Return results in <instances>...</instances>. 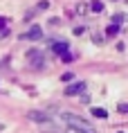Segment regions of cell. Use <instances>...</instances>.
Returning a JSON list of instances; mask_svg holds the SVG:
<instances>
[{
    "mask_svg": "<svg viewBox=\"0 0 128 133\" xmlns=\"http://www.w3.org/2000/svg\"><path fill=\"white\" fill-rule=\"evenodd\" d=\"M63 119L67 122V126H70V129H77V131H83V133H94L92 124H88V122H85V119H81V117H74V115H70V113H65Z\"/></svg>",
    "mask_w": 128,
    "mask_h": 133,
    "instance_id": "6da1fadb",
    "label": "cell"
},
{
    "mask_svg": "<svg viewBox=\"0 0 128 133\" xmlns=\"http://www.w3.org/2000/svg\"><path fill=\"white\" fill-rule=\"evenodd\" d=\"M67 48H70V45H67L65 41H54V43H52V50H54V54L61 56V59H63V63H72V54L67 52Z\"/></svg>",
    "mask_w": 128,
    "mask_h": 133,
    "instance_id": "7a4b0ae2",
    "label": "cell"
},
{
    "mask_svg": "<svg viewBox=\"0 0 128 133\" xmlns=\"http://www.w3.org/2000/svg\"><path fill=\"white\" fill-rule=\"evenodd\" d=\"M124 18H126V16H121V14H117L112 18V23H110V25H108V29H106V34L108 36H115L117 34V32H119V27H121V21H124Z\"/></svg>",
    "mask_w": 128,
    "mask_h": 133,
    "instance_id": "3957f363",
    "label": "cell"
},
{
    "mask_svg": "<svg viewBox=\"0 0 128 133\" xmlns=\"http://www.w3.org/2000/svg\"><path fill=\"white\" fill-rule=\"evenodd\" d=\"M85 90V81H79V84H72L65 88V95H81Z\"/></svg>",
    "mask_w": 128,
    "mask_h": 133,
    "instance_id": "277c9868",
    "label": "cell"
},
{
    "mask_svg": "<svg viewBox=\"0 0 128 133\" xmlns=\"http://www.w3.org/2000/svg\"><path fill=\"white\" fill-rule=\"evenodd\" d=\"M41 36H43V32H41V27L36 25V27H32V29L27 32V34H25V38H34V41H38Z\"/></svg>",
    "mask_w": 128,
    "mask_h": 133,
    "instance_id": "5b68a950",
    "label": "cell"
},
{
    "mask_svg": "<svg viewBox=\"0 0 128 133\" xmlns=\"http://www.w3.org/2000/svg\"><path fill=\"white\" fill-rule=\"evenodd\" d=\"M92 115H94V117H99V119H106L108 117V111H106V108H92Z\"/></svg>",
    "mask_w": 128,
    "mask_h": 133,
    "instance_id": "8992f818",
    "label": "cell"
},
{
    "mask_svg": "<svg viewBox=\"0 0 128 133\" xmlns=\"http://www.w3.org/2000/svg\"><path fill=\"white\" fill-rule=\"evenodd\" d=\"M90 9H92V11H101V9H103V5H101L99 0H94V2H92V7H90Z\"/></svg>",
    "mask_w": 128,
    "mask_h": 133,
    "instance_id": "52a82bcc",
    "label": "cell"
},
{
    "mask_svg": "<svg viewBox=\"0 0 128 133\" xmlns=\"http://www.w3.org/2000/svg\"><path fill=\"white\" fill-rule=\"evenodd\" d=\"M119 111L121 113H128V104H126V102H121V104H119Z\"/></svg>",
    "mask_w": 128,
    "mask_h": 133,
    "instance_id": "ba28073f",
    "label": "cell"
},
{
    "mask_svg": "<svg viewBox=\"0 0 128 133\" xmlns=\"http://www.w3.org/2000/svg\"><path fill=\"white\" fill-rule=\"evenodd\" d=\"M47 7H50V2H47V0H43L41 5H38V9H47Z\"/></svg>",
    "mask_w": 128,
    "mask_h": 133,
    "instance_id": "9c48e42d",
    "label": "cell"
},
{
    "mask_svg": "<svg viewBox=\"0 0 128 133\" xmlns=\"http://www.w3.org/2000/svg\"><path fill=\"white\" fill-rule=\"evenodd\" d=\"M67 133H83V131H77V129H67Z\"/></svg>",
    "mask_w": 128,
    "mask_h": 133,
    "instance_id": "30bf717a",
    "label": "cell"
},
{
    "mask_svg": "<svg viewBox=\"0 0 128 133\" xmlns=\"http://www.w3.org/2000/svg\"><path fill=\"white\" fill-rule=\"evenodd\" d=\"M5 23H7L5 18H0V27H5Z\"/></svg>",
    "mask_w": 128,
    "mask_h": 133,
    "instance_id": "8fae6325",
    "label": "cell"
}]
</instances>
